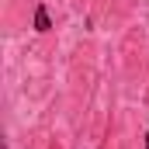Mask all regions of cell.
<instances>
[{"label": "cell", "instance_id": "6da1fadb", "mask_svg": "<svg viewBox=\"0 0 149 149\" xmlns=\"http://www.w3.org/2000/svg\"><path fill=\"white\" fill-rule=\"evenodd\" d=\"M49 28H52V21H49V7H45V3H38V7H35V31L45 35Z\"/></svg>", "mask_w": 149, "mask_h": 149}, {"label": "cell", "instance_id": "7a4b0ae2", "mask_svg": "<svg viewBox=\"0 0 149 149\" xmlns=\"http://www.w3.org/2000/svg\"><path fill=\"white\" fill-rule=\"evenodd\" d=\"M142 146H146V149H149V132H146V135H142Z\"/></svg>", "mask_w": 149, "mask_h": 149}]
</instances>
